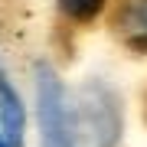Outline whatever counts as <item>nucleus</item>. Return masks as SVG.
<instances>
[{
    "label": "nucleus",
    "mask_w": 147,
    "mask_h": 147,
    "mask_svg": "<svg viewBox=\"0 0 147 147\" xmlns=\"http://www.w3.org/2000/svg\"><path fill=\"white\" fill-rule=\"evenodd\" d=\"M36 124L39 147H75V108L49 62L36 65Z\"/></svg>",
    "instance_id": "nucleus-1"
},
{
    "label": "nucleus",
    "mask_w": 147,
    "mask_h": 147,
    "mask_svg": "<svg viewBox=\"0 0 147 147\" xmlns=\"http://www.w3.org/2000/svg\"><path fill=\"white\" fill-rule=\"evenodd\" d=\"M121 137V101L105 82H85L75 101V147H115Z\"/></svg>",
    "instance_id": "nucleus-2"
},
{
    "label": "nucleus",
    "mask_w": 147,
    "mask_h": 147,
    "mask_svg": "<svg viewBox=\"0 0 147 147\" xmlns=\"http://www.w3.org/2000/svg\"><path fill=\"white\" fill-rule=\"evenodd\" d=\"M111 33L124 49L147 56V0H115Z\"/></svg>",
    "instance_id": "nucleus-3"
},
{
    "label": "nucleus",
    "mask_w": 147,
    "mask_h": 147,
    "mask_svg": "<svg viewBox=\"0 0 147 147\" xmlns=\"http://www.w3.org/2000/svg\"><path fill=\"white\" fill-rule=\"evenodd\" d=\"M0 134H3L7 147H23V137H26L23 101H20V92L13 88L3 62H0Z\"/></svg>",
    "instance_id": "nucleus-4"
},
{
    "label": "nucleus",
    "mask_w": 147,
    "mask_h": 147,
    "mask_svg": "<svg viewBox=\"0 0 147 147\" xmlns=\"http://www.w3.org/2000/svg\"><path fill=\"white\" fill-rule=\"evenodd\" d=\"M59 7V16L69 23H75V26H85V23L98 20L101 13H105L108 0H56Z\"/></svg>",
    "instance_id": "nucleus-5"
},
{
    "label": "nucleus",
    "mask_w": 147,
    "mask_h": 147,
    "mask_svg": "<svg viewBox=\"0 0 147 147\" xmlns=\"http://www.w3.org/2000/svg\"><path fill=\"white\" fill-rule=\"evenodd\" d=\"M0 147H7V141H3V134H0Z\"/></svg>",
    "instance_id": "nucleus-6"
},
{
    "label": "nucleus",
    "mask_w": 147,
    "mask_h": 147,
    "mask_svg": "<svg viewBox=\"0 0 147 147\" xmlns=\"http://www.w3.org/2000/svg\"><path fill=\"white\" fill-rule=\"evenodd\" d=\"M144 115H147V95H144Z\"/></svg>",
    "instance_id": "nucleus-7"
}]
</instances>
